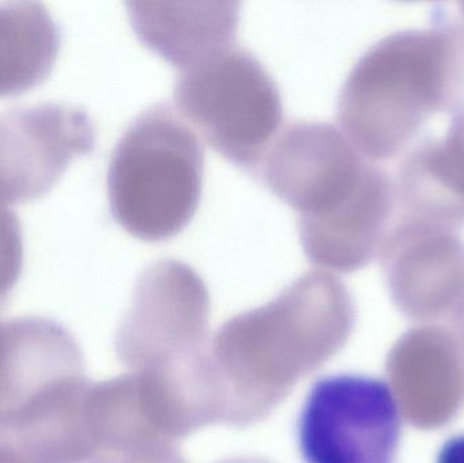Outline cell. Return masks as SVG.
<instances>
[{"label": "cell", "instance_id": "5bb4252c", "mask_svg": "<svg viewBox=\"0 0 464 463\" xmlns=\"http://www.w3.org/2000/svg\"><path fill=\"white\" fill-rule=\"evenodd\" d=\"M119 463H182V461H179L173 449H165V450L144 454V456L136 457V458L127 459V461Z\"/></svg>", "mask_w": 464, "mask_h": 463}, {"label": "cell", "instance_id": "7c38bea8", "mask_svg": "<svg viewBox=\"0 0 464 463\" xmlns=\"http://www.w3.org/2000/svg\"><path fill=\"white\" fill-rule=\"evenodd\" d=\"M24 261L21 223L7 207H0V302L18 282Z\"/></svg>", "mask_w": 464, "mask_h": 463}, {"label": "cell", "instance_id": "8fae6325", "mask_svg": "<svg viewBox=\"0 0 464 463\" xmlns=\"http://www.w3.org/2000/svg\"><path fill=\"white\" fill-rule=\"evenodd\" d=\"M60 32L45 5L0 3V97L22 94L53 70Z\"/></svg>", "mask_w": 464, "mask_h": 463}, {"label": "cell", "instance_id": "5b68a950", "mask_svg": "<svg viewBox=\"0 0 464 463\" xmlns=\"http://www.w3.org/2000/svg\"><path fill=\"white\" fill-rule=\"evenodd\" d=\"M174 102L209 146L246 170L258 171L283 122L277 84L237 45L182 71Z\"/></svg>", "mask_w": 464, "mask_h": 463}, {"label": "cell", "instance_id": "277c9868", "mask_svg": "<svg viewBox=\"0 0 464 463\" xmlns=\"http://www.w3.org/2000/svg\"><path fill=\"white\" fill-rule=\"evenodd\" d=\"M203 173V144L184 117L165 103L151 106L130 122L111 154V215L143 241L171 238L198 211Z\"/></svg>", "mask_w": 464, "mask_h": 463}, {"label": "cell", "instance_id": "9a60e30c", "mask_svg": "<svg viewBox=\"0 0 464 463\" xmlns=\"http://www.w3.org/2000/svg\"><path fill=\"white\" fill-rule=\"evenodd\" d=\"M2 325H3V323H0V334H2Z\"/></svg>", "mask_w": 464, "mask_h": 463}, {"label": "cell", "instance_id": "8992f818", "mask_svg": "<svg viewBox=\"0 0 464 463\" xmlns=\"http://www.w3.org/2000/svg\"><path fill=\"white\" fill-rule=\"evenodd\" d=\"M402 412L386 381L343 374L319 380L297 423L305 463H394Z\"/></svg>", "mask_w": 464, "mask_h": 463}, {"label": "cell", "instance_id": "6da1fadb", "mask_svg": "<svg viewBox=\"0 0 464 463\" xmlns=\"http://www.w3.org/2000/svg\"><path fill=\"white\" fill-rule=\"evenodd\" d=\"M258 173L299 215L300 242L311 263L356 271L381 250L395 207L394 184L340 128L292 122L278 133Z\"/></svg>", "mask_w": 464, "mask_h": 463}, {"label": "cell", "instance_id": "3957f363", "mask_svg": "<svg viewBox=\"0 0 464 463\" xmlns=\"http://www.w3.org/2000/svg\"><path fill=\"white\" fill-rule=\"evenodd\" d=\"M464 108V24L392 33L373 43L341 89L337 121L370 160L405 151L425 122Z\"/></svg>", "mask_w": 464, "mask_h": 463}, {"label": "cell", "instance_id": "ba28073f", "mask_svg": "<svg viewBox=\"0 0 464 463\" xmlns=\"http://www.w3.org/2000/svg\"><path fill=\"white\" fill-rule=\"evenodd\" d=\"M398 217L458 231L464 226V108L443 138H428L401 162L394 184Z\"/></svg>", "mask_w": 464, "mask_h": 463}, {"label": "cell", "instance_id": "7a4b0ae2", "mask_svg": "<svg viewBox=\"0 0 464 463\" xmlns=\"http://www.w3.org/2000/svg\"><path fill=\"white\" fill-rule=\"evenodd\" d=\"M351 315L343 283L311 271L269 304L228 321L208 356L223 420L247 424L266 416L332 355Z\"/></svg>", "mask_w": 464, "mask_h": 463}, {"label": "cell", "instance_id": "30bf717a", "mask_svg": "<svg viewBox=\"0 0 464 463\" xmlns=\"http://www.w3.org/2000/svg\"><path fill=\"white\" fill-rule=\"evenodd\" d=\"M138 37L182 71L234 45L237 2H130Z\"/></svg>", "mask_w": 464, "mask_h": 463}, {"label": "cell", "instance_id": "52a82bcc", "mask_svg": "<svg viewBox=\"0 0 464 463\" xmlns=\"http://www.w3.org/2000/svg\"><path fill=\"white\" fill-rule=\"evenodd\" d=\"M95 144L86 111L37 103L0 113V207L35 200Z\"/></svg>", "mask_w": 464, "mask_h": 463}, {"label": "cell", "instance_id": "4fadbf2b", "mask_svg": "<svg viewBox=\"0 0 464 463\" xmlns=\"http://www.w3.org/2000/svg\"><path fill=\"white\" fill-rule=\"evenodd\" d=\"M436 463H464V434L455 435L441 445Z\"/></svg>", "mask_w": 464, "mask_h": 463}, {"label": "cell", "instance_id": "9c48e42d", "mask_svg": "<svg viewBox=\"0 0 464 463\" xmlns=\"http://www.w3.org/2000/svg\"><path fill=\"white\" fill-rule=\"evenodd\" d=\"M379 255L402 301H435L464 287V241L451 228L398 217Z\"/></svg>", "mask_w": 464, "mask_h": 463}]
</instances>
